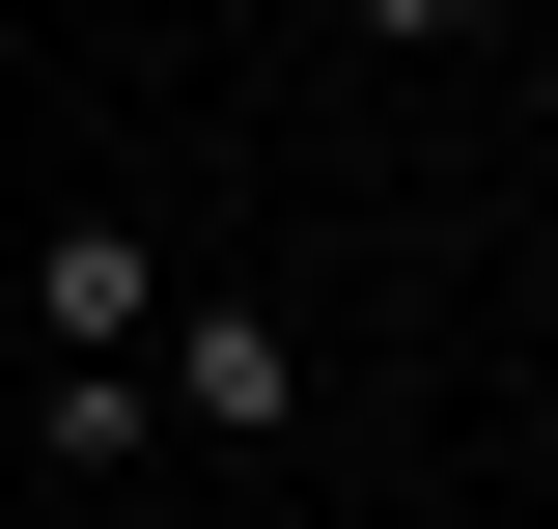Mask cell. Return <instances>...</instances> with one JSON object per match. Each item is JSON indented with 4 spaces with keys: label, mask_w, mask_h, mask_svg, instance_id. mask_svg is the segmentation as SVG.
I'll return each instance as SVG.
<instances>
[{
    "label": "cell",
    "mask_w": 558,
    "mask_h": 529,
    "mask_svg": "<svg viewBox=\"0 0 558 529\" xmlns=\"http://www.w3.org/2000/svg\"><path fill=\"white\" fill-rule=\"evenodd\" d=\"M140 391H168V446H279L307 362H279V307H168V334H140Z\"/></svg>",
    "instance_id": "1"
},
{
    "label": "cell",
    "mask_w": 558,
    "mask_h": 529,
    "mask_svg": "<svg viewBox=\"0 0 558 529\" xmlns=\"http://www.w3.org/2000/svg\"><path fill=\"white\" fill-rule=\"evenodd\" d=\"M168 307H196V279L140 251V223H57V251H28V334H57V362H140Z\"/></svg>",
    "instance_id": "2"
},
{
    "label": "cell",
    "mask_w": 558,
    "mask_h": 529,
    "mask_svg": "<svg viewBox=\"0 0 558 529\" xmlns=\"http://www.w3.org/2000/svg\"><path fill=\"white\" fill-rule=\"evenodd\" d=\"M28 418H57V502H112V473L168 446V391H140V362H57V391H28Z\"/></svg>",
    "instance_id": "3"
},
{
    "label": "cell",
    "mask_w": 558,
    "mask_h": 529,
    "mask_svg": "<svg viewBox=\"0 0 558 529\" xmlns=\"http://www.w3.org/2000/svg\"><path fill=\"white\" fill-rule=\"evenodd\" d=\"M336 28H363V57H447V28H502V0H336Z\"/></svg>",
    "instance_id": "4"
},
{
    "label": "cell",
    "mask_w": 558,
    "mask_h": 529,
    "mask_svg": "<svg viewBox=\"0 0 558 529\" xmlns=\"http://www.w3.org/2000/svg\"><path fill=\"white\" fill-rule=\"evenodd\" d=\"M531 307H558V251H531Z\"/></svg>",
    "instance_id": "5"
}]
</instances>
